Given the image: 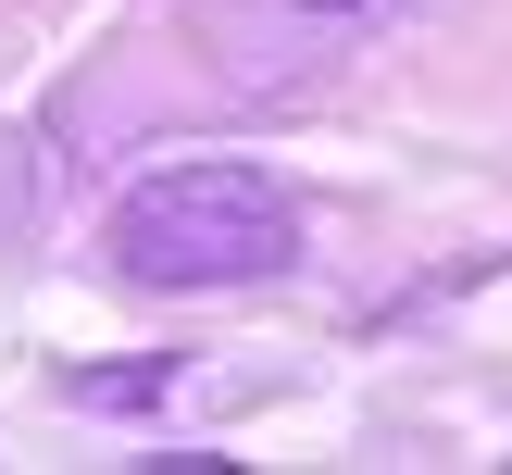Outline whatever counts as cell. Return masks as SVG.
Here are the masks:
<instances>
[{"mask_svg": "<svg viewBox=\"0 0 512 475\" xmlns=\"http://www.w3.org/2000/svg\"><path fill=\"white\" fill-rule=\"evenodd\" d=\"M288 250L300 225L275 200V175L250 163H175L138 200H113V275H138V288H250Z\"/></svg>", "mask_w": 512, "mask_h": 475, "instance_id": "1", "label": "cell"}, {"mask_svg": "<svg viewBox=\"0 0 512 475\" xmlns=\"http://www.w3.org/2000/svg\"><path fill=\"white\" fill-rule=\"evenodd\" d=\"M400 25H413V0H200V38H213L225 88H263V100L363 63Z\"/></svg>", "mask_w": 512, "mask_h": 475, "instance_id": "2", "label": "cell"}]
</instances>
